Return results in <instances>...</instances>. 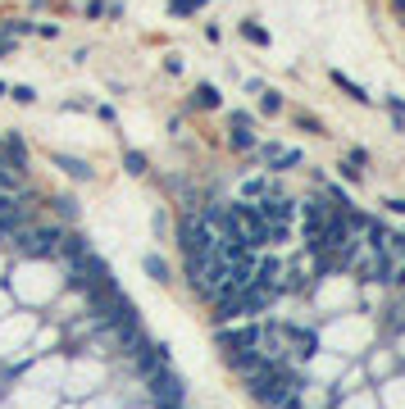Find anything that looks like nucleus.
<instances>
[{
    "label": "nucleus",
    "mask_w": 405,
    "mask_h": 409,
    "mask_svg": "<svg viewBox=\"0 0 405 409\" xmlns=\"http://www.w3.org/2000/svg\"><path fill=\"white\" fill-rule=\"evenodd\" d=\"M246 391L255 396L259 405L278 409L283 401L301 396V373H296L292 364H264L259 373H250V377H246Z\"/></svg>",
    "instance_id": "f257e3e1"
},
{
    "label": "nucleus",
    "mask_w": 405,
    "mask_h": 409,
    "mask_svg": "<svg viewBox=\"0 0 405 409\" xmlns=\"http://www.w3.org/2000/svg\"><path fill=\"white\" fill-rule=\"evenodd\" d=\"M178 241H182V255H187V273H191V278L214 259V246H219V237L200 219H182L178 223Z\"/></svg>",
    "instance_id": "f03ea898"
},
{
    "label": "nucleus",
    "mask_w": 405,
    "mask_h": 409,
    "mask_svg": "<svg viewBox=\"0 0 405 409\" xmlns=\"http://www.w3.org/2000/svg\"><path fill=\"white\" fill-rule=\"evenodd\" d=\"M146 391L160 409H182V401H187V382H182L169 364L155 368V373H146Z\"/></svg>",
    "instance_id": "7ed1b4c3"
},
{
    "label": "nucleus",
    "mask_w": 405,
    "mask_h": 409,
    "mask_svg": "<svg viewBox=\"0 0 405 409\" xmlns=\"http://www.w3.org/2000/svg\"><path fill=\"white\" fill-rule=\"evenodd\" d=\"M219 346L224 355H242V350H259V323L237 327V332H219Z\"/></svg>",
    "instance_id": "20e7f679"
},
{
    "label": "nucleus",
    "mask_w": 405,
    "mask_h": 409,
    "mask_svg": "<svg viewBox=\"0 0 405 409\" xmlns=\"http://www.w3.org/2000/svg\"><path fill=\"white\" fill-rule=\"evenodd\" d=\"M255 209H259V219H264V223H292V219H296V204H292V200H283V196H264V200H255Z\"/></svg>",
    "instance_id": "39448f33"
},
{
    "label": "nucleus",
    "mask_w": 405,
    "mask_h": 409,
    "mask_svg": "<svg viewBox=\"0 0 405 409\" xmlns=\"http://www.w3.org/2000/svg\"><path fill=\"white\" fill-rule=\"evenodd\" d=\"M264 160L274 164V169H292V164H301V150H287V145H264Z\"/></svg>",
    "instance_id": "423d86ee"
},
{
    "label": "nucleus",
    "mask_w": 405,
    "mask_h": 409,
    "mask_svg": "<svg viewBox=\"0 0 405 409\" xmlns=\"http://www.w3.org/2000/svg\"><path fill=\"white\" fill-rule=\"evenodd\" d=\"M64 255H69V264H78L82 255H91V250H86V237H78V232H69V237H64Z\"/></svg>",
    "instance_id": "0eeeda50"
},
{
    "label": "nucleus",
    "mask_w": 405,
    "mask_h": 409,
    "mask_svg": "<svg viewBox=\"0 0 405 409\" xmlns=\"http://www.w3.org/2000/svg\"><path fill=\"white\" fill-rule=\"evenodd\" d=\"M141 268H146L155 282H169V264H164L160 255H146V259H141Z\"/></svg>",
    "instance_id": "6e6552de"
},
{
    "label": "nucleus",
    "mask_w": 405,
    "mask_h": 409,
    "mask_svg": "<svg viewBox=\"0 0 405 409\" xmlns=\"http://www.w3.org/2000/svg\"><path fill=\"white\" fill-rule=\"evenodd\" d=\"M278 409H305V401H301V396H292V401H283Z\"/></svg>",
    "instance_id": "1a4fd4ad"
}]
</instances>
